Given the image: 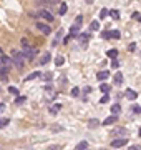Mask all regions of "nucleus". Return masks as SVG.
I'll return each instance as SVG.
<instances>
[{"label": "nucleus", "instance_id": "1", "mask_svg": "<svg viewBox=\"0 0 141 150\" xmlns=\"http://www.w3.org/2000/svg\"><path fill=\"white\" fill-rule=\"evenodd\" d=\"M22 47H23V50H22L23 59H27V60H33V59H35V55H37V48L32 47L27 38H22Z\"/></svg>", "mask_w": 141, "mask_h": 150}, {"label": "nucleus", "instance_id": "2", "mask_svg": "<svg viewBox=\"0 0 141 150\" xmlns=\"http://www.w3.org/2000/svg\"><path fill=\"white\" fill-rule=\"evenodd\" d=\"M10 60H12V64L15 65L17 69H23V65H25V59H23L22 52H18V50H12Z\"/></svg>", "mask_w": 141, "mask_h": 150}, {"label": "nucleus", "instance_id": "3", "mask_svg": "<svg viewBox=\"0 0 141 150\" xmlns=\"http://www.w3.org/2000/svg\"><path fill=\"white\" fill-rule=\"evenodd\" d=\"M37 17H38V18H43V20H47V22H53V15H52V12H50V10H45V8L38 10Z\"/></svg>", "mask_w": 141, "mask_h": 150}, {"label": "nucleus", "instance_id": "4", "mask_svg": "<svg viewBox=\"0 0 141 150\" xmlns=\"http://www.w3.org/2000/svg\"><path fill=\"white\" fill-rule=\"evenodd\" d=\"M76 40L80 42V45H82L83 48H87L88 40H90V33H78V37H76Z\"/></svg>", "mask_w": 141, "mask_h": 150}, {"label": "nucleus", "instance_id": "5", "mask_svg": "<svg viewBox=\"0 0 141 150\" xmlns=\"http://www.w3.org/2000/svg\"><path fill=\"white\" fill-rule=\"evenodd\" d=\"M37 28H38L42 33H43V35H50V33H52V28L48 27V23H43V22H38V23H37Z\"/></svg>", "mask_w": 141, "mask_h": 150}, {"label": "nucleus", "instance_id": "6", "mask_svg": "<svg viewBox=\"0 0 141 150\" xmlns=\"http://www.w3.org/2000/svg\"><path fill=\"white\" fill-rule=\"evenodd\" d=\"M0 67H5V69L10 70L12 60H10V57H8V55H0Z\"/></svg>", "mask_w": 141, "mask_h": 150}, {"label": "nucleus", "instance_id": "7", "mask_svg": "<svg viewBox=\"0 0 141 150\" xmlns=\"http://www.w3.org/2000/svg\"><path fill=\"white\" fill-rule=\"evenodd\" d=\"M125 145H128V139H116L111 142V147L113 149H118V147H125Z\"/></svg>", "mask_w": 141, "mask_h": 150}, {"label": "nucleus", "instance_id": "8", "mask_svg": "<svg viewBox=\"0 0 141 150\" xmlns=\"http://www.w3.org/2000/svg\"><path fill=\"white\" fill-rule=\"evenodd\" d=\"M108 77H110V72H108V70H101V72H98V74H96V79H98L100 82H101V80H106Z\"/></svg>", "mask_w": 141, "mask_h": 150}, {"label": "nucleus", "instance_id": "9", "mask_svg": "<svg viewBox=\"0 0 141 150\" xmlns=\"http://www.w3.org/2000/svg\"><path fill=\"white\" fill-rule=\"evenodd\" d=\"M114 122H118V117H116V115H110V117H106L103 120V125H111V123H114Z\"/></svg>", "mask_w": 141, "mask_h": 150}, {"label": "nucleus", "instance_id": "10", "mask_svg": "<svg viewBox=\"0 0 141 150\" xmlns=\"http://www.w3.org/2000/svg\"><path fill=\"white\" fill-rule=\"evenodd\" d=\"M125 97H128L130 100H136V98H138V93H136V90H131V88H128V90L125 92Z\"/></svg>", "mask_w": 141, "mask_h": 150}, {"label": "nucleus", "instance_id": "11", "mask_svg": "<svg viewBox=\"0 0 141 150\" xmlns=\"http://www.w3.org/2000/svg\"><path fill=\"white\" fill-rule=\"evenodd\" d=\"M50 59H52L50 52H45V54L42 55V59H40V64H42V65H47V64L50 62Z\"/></svg>", "mask_w": 141, "mask_h": 150}, {"label": "nucleus", "instance_id": "12", "mask_svg": "<svg viewBox=\"0 0 141 150\" xmlns=\"http://www.w3.org/2000/svg\"><path fill=\"white\" fill-rule=\"evenodd\" d=\"M61 35H63V30H58V32H57V35H55V40L52 42V47H57V45H58Z\"/></svg>", "mask_w": 141, "mask_h": 150}, {"label": "nucleus", "instance_id": "13", "mask_svg": "<svg viewBox=\"0 0 141 150\" xmlns=\"http://www.w3.org/2000/svg\"><path fill=\"white\" fill-rule=\"evenodd\" d=\"M113 79H114V83H116V85H121V83H123V74H121V72H116Z\"/></svg>", "mask_w": 141, "mask_h": 150}, {"label": "nucleus", "instance_id": "14", "mask_svg": "<svg viewBox=\"0 0 141 150\" xmlns=\"http://www.w3.org/2000/svg\"><path fill=\"white\" fill-rule=\"evenodd\" d=\"M119 112H121V105H119V103H114V105H111V113H113V115H116V117H118Z\"/></svg>", "mask_w": 141, "mask_h": 150}, {"label": "nucleus", "instance_id": "15", "mask_svg": "<svg viewBox=\"0 0 141 150\" xmlns=\"http://www.w3.org/2000/svg\"><path fill=\"white\" fill-rule=\"evenodd\" d=\"M60 108H61V103H55V105H52V108H50V113H52V115H57V113L60 112Z\"/></svg>", "mask_w": 141, "mask_h": 150}, {"label": "nucleus", "instance_id": "16", "mask_svg": "<svg viewBox=\"0 0 141 150\" xmlns=\"http://www.w3.org/2000/svg\"><path fill=\"white\" fill-rule=\"evenodd\" d=\"M100 120H96V118H91V120H90V122H88V129H96L98 125H100Z\"/></svg>", "mask_w": 141, "mask_h": 150}, {"label": "nucleus", "instance_id": "17", "mask_svg": "<svg viewBox=\"0 0 141 150\" xmlns=\"http://www.w3.org/2000/svg\"><path fill=\"white\" fill-rule=\"evenodd\" d=\"M106 55H108L110 59H116V57H118V50H116V48H110L108 52H106Z\"/></svg>", "mask_w": 141, "mask_h": 150}, {"label": "nucleus", "instance_id": "18", "mask_svg": "<svg viewBox=\"0 0 141 150\" xmlns=\"http://www.w3.org/2000/svg\"><path fill=\"white\" fill-rule=\"evenodd\" d=\"M113 135H128V130L123 127H118L116 130H113Z\"/></svg>", "mask_w": 141, "mask_h": 150}, {"label": "nucleus", "instance_id": "19", "mask_svg": "<svg viewBox=\"0 0 141 150\" xmlns=\"http://www.w3.org/2000/svg\"><path fill=\"white\" fill-rule=\"evenodd\" d=\"M78 28H80V27H76L75 23L71 25V27H70V37H78Z\"/></svg>", "mask_w": 141, "mask_h": 150}, {"label": "nucleus", "instance_id": "20", "mask_svg": "<svg viewBox=\"0 0 141 150\" xmlns=\"http://www.w3.org/2000/svg\"><path fill=\"white\" fill-rule=\"evenodd\" d=\"M38 77H40V72H32L28 77H25V82H30V80H33V79H38Z\"/></svg>", "mask_w": 141, "mask_h": 150}, {"label": "nucleus", "instance_id": "21", "mask_svg": "<svg viewBox=\"0 0 141 150\" xmlns=\"http://www.w3.org/2000/svg\"><path fill=\"white\" fill-rule=\"evenodd\" d=\"M100 90H101L105 95H106V93L111 90V85H108V83H101V85H100Z\"/></svg>", "mask_w": 141, "mask_h": 150}, {"label": "nucleus", "instance_id": "22", "mask_svg": "<svg viewBox=\"0 0 141 150\" xmlns=\"http://www.w3.org/2000/svg\"><path fill=\"white\" fill-rule=\"evenodd\" d=\"M90 28H91L93 32H96V30H100V22H98V20H93L91 23H90Z\"/></svg>", "mask_w": 141, "mask_h": 150}, {"label": "nucleus", "instance_id": "23", "mask_svg": "<svg viewBox=\"0 0 141 150\" xmlns=\"http://www.w3.org/2000/svg\"><path fill=\"white\" fill-rule=\"evenodd\" d=\"M66 10H68V5H66V4H65V2H63V4H61V5H60V15H65V13H66Z\"/></svg>", "mask_w": 141, "mask_h": 150}, {"label": "nucleus", "instance_id": "24", "mask_svg": "<svg viewBox=\"0 0 141 150\" xmlns=\"http://www.w3.org/2000/svg\"><path fill=\"white\" fill-rule=\"evenodd\" d=\"M63 62H65V59H63L61 55H58V57H55V65H57V67H60V65H63Z\"/></svg>", "mask_w": 141, "mask_h": 150}, {"label": "nucleus", "instance_id": "25", "mask_svg": "<svg viewBox=\"0 0 141 150\" xmlns=\"http://www.w3.org/2000/svg\"><path fill=\"white\" fill-rule=\"evenodd\" d=\"M76 149H78V150H87L88 149V142H85V140H83V142H80V144L76 145Z\"/></svg>", "mask_w": 141, "mask_h": 150}, {"label": "nucleus", "instance_id": "26", "mask_svg": "<svg viewBox=\"0 0 141 150\" xmlns=\"http://www.w3.org/2000/svg\"><path fill=\"white\" fill-rule=\"evenodd\" d=\"M8 122H10V120H8L7 117H2V118H0V129L7 127V125H8Z\"/></svg>", "mask_w": 141, "mask_h": 150}, {"label": "nucleus", "instance_id": "27", "mask_svg": "<svg viewBox=\"0 0 141 150\" xmlns=\"http://www.w3.org/2000/svg\"><path fill=\"white\" fill-rule=\"evenodd\" d=\"M108 15L111 17V18H114V20H118V18H119V12L118 10H110Z\"/></svg>", "mask_w": 141, "mask_h": 150}, {"label": "nucleus", "instance_id": "28", "mask_svg": "<svg viewBox=\"0 0 141 150\" xmlns=\"http://www.w3.org/2000/svg\"><path fill=\"white\" fill-rule=\"evenodd\" d=\"M25 100H27V97H17L15 98V105H22V103H25Z\"/></svg>", "mask_w": 141, "mask_h": 150}, {"label": "nucleus", "instance_id": "29", "mask_svg": "<svg viewBox=\"0 0 141 150\" xmlns=\"http://www.w3.org/2000/svg\"><path fill=\"white\" fill-rule=\"evenodd\" d=\"M108 13H110L108 8H101V10H100V18H106V17H108Z\"/></svg>", "mask_w": 141, "mask_h": 150}, {"label": "nucleus", "instance_id": "30", "mask_svg": "<svg viewBox=\"0 0 141 150\" xmlns=\"http://www.w3.org/2000/svg\"><path fill=\"white\" fill-rule=\"evenodd\" d=\"M119 37H121L119 30H113V32H110V38H119Z\"/></svg>", "mask_w": 141, "mask_h": 150}, {"label": "nucleus", "instance_id": "31", "mask_svg": "<svg viewBox=\"0 0 141 150\" xmlns=\"http://www.w3.org/2000/svg\"><path fill=\"white\" fill-rule=\"evenodd\" d=\"M82 23H83V15H78V17L75 18V25H76V27H80Z\"/></svg>", "mask_w": 141, "mask_h": 150}, {"label": "nucleus", "instance_id": "32", "mask_svg": "<svg viewBox=\"0 0 141 150\" xmlns=\"http://www.w3.org/2000/svg\"><path fill=\"white\" fill-rule=\"evenodd\" d=\"M80 95V88H78V87H73V88H71V97H78Z\"/></svg>", "mask_w": 141, "mask_h": 150}, {"label": "nucleus", "instance_id": "33", "mask_svg": "<svg viewBox=\"0 0 141 150\" xmlns=\"http://www.w3.org/2000/svg\"><path fill=\"white\" fill-rule=\"evenodd\" d=\"M8 92H10L12 95H18V88H17V87H8Z\"/></svg>", "mask_w": 141, "mask_h": 150}, {"label": "nucleus", "instance_id": "34", "mask_svg": "<svg viewBox=\"0 0 141 150\" xmlns=\"http://www.w3.org/2000/svg\"><path fill=\"white\" fill-rule=\"evenodd\" d=\"M110 102V95H103L100 98V103H108Z\"/></svg>", "mask_w": 141, "mask_h": 150}, {"label": "nucleus", "instance_id": "35", "mask_svg": "<svg viewBox=\"0 0 141 150\" xmlns=\"http://www.w3.org/2000/svg\"><path fill=\"white\" fill-rule=\"evenodd\" d=\"M131 110H133L135 113H141V107H140V105H133V107H131Z\"/></svg>", "mask_w": 141, "mask_h": 150}, {"label": "nucleus", "instance_id": "36", "mask_svg": "<svg viewBox=\"0 0 141 150\" xmlns=\"http://www.w3.org/2000/svg\"><path fill=\"white\" fill-rule=\"evenodd\" d=\"M128 50H130V52H133V50H136V43H135V42H131L130 45H128Z\"/></svg>", "mask_w": 141, "mask_h": 150}, {"label": "nucleus", "instance_id": "37", "mask_svg": "<svg viewBox=\"0 0 141 150\" xmlns=\"http://www.w3.org/2000/svg\"><path fill=\"white\" fill-rule=\"evenodd\" d=\"M111 67H113V69H118V67H119V62H118L116 59H114L113 62H111Z\"/></svg>", "mask_w": 141, "mask_h": 150}, {"label": "nucleus", "instance_id": "38", "mask_svg": "<svg viewBox=\"0 0 141 150\" xmlns=\"http://www.w3.org/2000/svg\"><path fill=\"white\" fill-rule=\"evenodd\" d=\"M128 150H141V145H131Z\"/></svg>", "mask_w": 141, "mask_h": 150}, {"label": "nucleus", "instance_id": "39", "mask_svg": "<svg viewBox=\"0 0 141 150\" xmlns=\"http://www.w3.org/2000/svg\"><path fill=\"white\" fill-rule=\"evenodd\" d=\"M101 37H103L105 40H110V32H103L101 33Z\"/></svg>", "mask_w": 141, "mask_h": 150}, {"label": "nucleus", "instance_id": "40", "mask_svg": "<svg viewBox=\"0 0 141 150\" xmlns=\"http://www.w3.org/2000/svg\"><path fill=\"white\" fill-rule=\"evenodd\" d=\"M133 18H136V20L141 22V17H140V13H138V12H135V13H133Z\"/></svg>", "mask_w": 141, "mask_h": 150}, {"label": "nucleus", "instance_id": "41", "mask_svg": "<svg viewBox=\"0 0 141 150\" xmlns=\"http://www.w3.org/2000/svg\"><path fill=\"white\" fill-rule=\"evenodd\" d=\"M43 79H45L47 82H48L50 79H52V74H50V72H48V74H45V75H43Z\"/></svg>", "mask_w": 141, "mask_h": 150}, {"label": "nucleus", "instance_id": "42", "mask_svg": "<svg viewBox=\"0 0 141 150\" xmlns=\"http://www.w3.org/2000/svg\"><path fill=\"white\" fill-rule=\"evenodd\" d=\"M70 40H71V37H70V35H66V37L63 38V43H68V42H70Z\"/></svg>", "mask_w": 141, "mask_h": 150}, {"label": "nucleus", "instance_id": "43", "mask_svg": "<svg viewBox=\"0 0 141 150\" xmlns=\"http://www.w3.org/2000/svg\"><path fill=\"white\" fill-rule=\"evenodd\" d=\"M3 110H5V105H3V103H0V112H3Z\"/></svg>", "mask_w": 141, "mask_h": 150}, {"label": "nucleus", "instance_id": "44", "mask_svg": "<svg viewBox=\"0 0 141 150\" xmlns=\"http://www.w3.org/2000/svg\"><path fill=\"white\" fill-rule=\"evenodd\" d=\"M50 150H58V147H57V145H53V147H50Z\"/></svg>", "mask_w": 141, "mask_h": 150}, {"label": "nucleus", "instance_id": "45", "mask_svg": "<svg viewBox=\"0 0 141 150\" xmlns=\"http://www.w3.org/2000/svg\"><path fill=\"white\" fill-rule=\"evenodd\" d=\"M138 135H140V137H141V129H140V132H138Z\"/></svg>", "mask_w": 141, "mask_h": 150}]
</instances>
